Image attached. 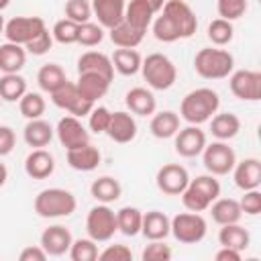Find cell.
<instances>
[{
  "label": "cell",
  "mask_w": 261,
  "mask_h": 261,
  "mask_svg": "<svg viewBox=\"0 0 261 261\" xmlns=\"http://www.w3.org/2000/svg\"><path fill=\"white\" fill-rule=\"evenodd\" d=\"M220 108V96L212 88H196L181 98L179 104V118L188 124H204L208 122Z\"/></svg>",
  "instance_id": "cell-1"
},
{
  "label": "cell",
  "mask_w": 261,
  "mask_h": 261,
  "mask_svg": "<svg viewBox=\"0 0 261 261\" xmlns=\"http://www.w3.org/2000/svg\"><path fill=\"white\" fill-rule=\"evenodd\" d=\"M194 69L204 80H224L234 69V57L220 47H204L194 57Z\"/></svg>",
  "instance_id": "cell-2"
},
{
  "label": "cell",
  "mask_w": 261,
  "mask_h": 261,
  "mask_svg": "<svg viewBox=\"0 0 261 261\" xmlns=\"http://www.w3.org/2000/svg\"><path fill=\"white\" fill-rule=\"evenodd\" d=\"M35 212L41 218H63L75 212L77 200L69 190L45 188L35 196Z\"/></svg>",
  "instance_id": "cell-3"
},
{
  "label": "cell",
  "mask_w": 261,
  "mask_h": 261,
  "mask_svg": "<svg viewBox=\"0 0 261 261\" xmlns=\"http://www.w3.org/2000/svg\"><path fill=\"white\" fill-rule=\"evenodd\" d=\"M141 73L151 90H169L177 80L175 63L163 53H151L141 63Z\"/></svg>",
  "instance_id": "cell-4"
},
{
  "label": "cell",
  "mask_w": 261,
  "mask_h": 261,
  "mask_svg": "<svg viewBox=\"0 0 261 261\" xmlns=\"http://www.w3.org/2000/svg\"><path fill=\"white\" fill-rule=\"evenodd\" d=\"M116 230V212L108 204L98 202L94 208H90L86 216V232L90 239H94L96 243H106L114 237Z\"/></svg>",
  "instance_id": "cell-5"
},
{
  "label": "cell",
  "mask_w": 261,
  "mask_h": 261,
  "mask_svg": "<svg viewBox=\"0 0 261 261\" xmlns=\"http://www.w3.org/2000/svg\"><path fill=\"white\" fill-rule=\"evenodd\" d=\"M208 232V224L200 212H179L171 218V234L184 245L200 243Z\"/></svg>",
  "instance_id": "cell-6"
},
{
  "label": "cell",
  "mask_w": 261,
  "mask_h": 261,
  "mask_svg": "<svg viewBox=\"0 0 261 261\" xmlns=\"http://www.w3.org/2000/svg\"><path fill=\"white\" fill-rule=\"evenodd\" d=\"M200 155H202V163H204L206 171L212 175H226L232 171V167L237 163V155H234L232 147H228L226 141L206 143V147Z\"/></svg>",
  "instance_id": "cell-7"
},
{
  "label": "cell",
  "mask_w": 261,
  "mask_h": 261,
  "mask_svg": "<svg viewBox=\"0 0 261 261\" xmlns=\"http://www.w3.org/2000/svg\"><path fill=\"white\" fill-rule=\"evenodd\" d=\"M159 12L167 16V20L177 31L179 39H190L198 29V18L190 8V4H186L184 0H165Z\"/></svg>",
  "instance_id": "cell-8"
},
{
  "label": "cell",
  "mask_w": 261,
  "mask_h": 261,
  "mask_svg": "<svg viewBox=\"0 0 261 261\" xmlns=\"http://www.w3.org/2000/svg\"><path fill=\"white\" fill-rule=\"evenodd\" d=\"M51 102L61 108V110H67L71 116H88L90 110L94 108V102L86 100L80 92H77V86L73 82H65L61 88H57L55 92H51Z\"/></svg>",
  "instance_id": "cell-9"
},
{
  "label": "cell",
  "mask_w": 261,
  "mask_h": 261,
  "mask_svg": "<svg viewBox=\"0 0 261 261\" xmlns=\"http://www.w3.org/2000/svg\"><path fill=\"white\" fill-rule=\"evenodd\" d=\"M228 88L234 98L243 102H257L261 98V73L255 69H232L228 75Z\"/></svg>",
  "instance_id": "cell-10"
},
{
  "label": "cell",
  "mask_w": 261,
  "mask_h": 261,
  "mask_svg": "<svg viewBox=\"0 0 261 261\" xmlns=\"http://www.w3.org/2000/svg\"><path fill=\"white\" fill-rule=\"evenodd\" d=\"M43 29H47V27H45V20L39 16H14L4 24V37H6V41L24 47Z\"/></svg>",
  "instance_id": "cell-11"
},
{
  "label": "cell",
  "mask_w": 261,
  "mask_h": 261,
  "mask_svg": "<svg viewBox=\"0 0 261 261\" xmlns=\"http://www.w3.org/2000/svg\"><path fill=\"white\" fill-rule=\"evenodd\" d=\"M155 184H157L159 192H163L167 196H181V192L190 184V173L179 163H165L157 169Z\"/></svg>",
  "instance_id": "cell-12"
},
{
  "label": "cell",
  "mask_w": 261,
  "mask_h": 261,
  "mask_svg": "<svg viewBox=\"0 0 261 261\" xmlns=\"http://www.w3.org/2000/svg\"><path fill=\"white\" fill-rule=\"evenodd\" d=\"M55 133H57V139H59L61 147H65V151L90 143V133L86 130V126L82 124V120L77 116H71V114L69 116H63L57 122Z\"/></svg>",
  "instance_id": "cell-13"
},
{
  "label": "cell",
  "mask_w": 261,
  "mask_h": 261,
  "mask_svg": "<svg viewBox=\"0 0 261 261\" xmlns=\"http://www.w3.org/2000/svg\"><path fill=\"white\" fill-rule=\"evenodd\" d=\"M206 143V133L196 124H188L175 133V151L181 157H198L204 151Z\"/></svg>",
  "instance_id": "cell-14"
},
{
  "label": "cell",
  "mask_w": 261,
  "mask_h": 261,
  "mask_svg": "<svg viewBox=\"0 0 261 261\" xmlns=\"http://www.w3.org/2000/svg\"><path fill=\"white\" fill-rule=\"evenodd\" d=\"M106 135L114 143H120V145L130 143L137 137V120H135V116L130 112H126V110L112 112L110 114L108 128H106Z\"/></svg>",
  "instance_id": "cell-15"
},
{
  "label": "cell",
  "mask_w": 261,
  "mask_h": 261,
  "mask_svg": "<svg viewBox=\"0 0 261 261\" xmlns=\"http://www.w3.org/2000/svg\"><path fill=\"white\" fill-rule=\"evenodd\" d=\"M232 179L234 186L243 192L257 190L261 186V161L257 157H247L243 161H237L232 167Z\"/></svg>",
  "instance_id": "cell-16"
},
{
  "label": "cell",
  "mask_w": 261,
  "mask_h": 261,
  "mask_svg": "<svg viewBox=\"0 0 261 261\" xmlns=\"http://www.w3.org/2000/svg\"><path fill=\"white\" fill-rule=\"evenodd\" d=\"M71 241H73V237H71L69 228H65L63 224H53L41 232V247L45 249V253L49 257L65 255L71 247Z\"/></svg>",
  "instance_id": "cell-17"
},
{
  "label": "cell",
  "mask_w": 261,
  "mask_h": 261,
  "mask_svg": "<svg viewBox=\"0 0 261 261\" xmlns=\"http://www.w3.org/2000/svg\"><path fill=\"white\" fill-rule=\"evenodd\" d=\"M126 0H92V16L102 29H112L124 20Z\"/></svg>",
  "instance_id": "cell-18"
},
{
  "label": "cell",
  "mask_w": 261,
  "mask_h": 261,
  "mask_svg": "<svg viewBox=\"0 0 261 261\" xmlns=\"http://www.w3.org/2000/svg\"><path fill=\"white\" fill-rule=\"evenodd\" d=\"M141 234L147 241H165L171 234V218L161 210H149L143 214Z\"/></svg>",
  "instance_id": "cell-19"
},
{
  "label": "cell",
  "mask_w": 261,
  "mask_h": 261,
  "mask_svg": "<svg viewBox=\"0 0 261 261\" xmlns=\"http://www.w3.org/2000/svg\"><path fill=\"white\" fill-rule=\"evenodd\" d=\"M24 171L31 179H47L55 171V157L45 149H33L24 159Z\"/></svg>",
  "instance_id": "cell-20"
},
{
  "label": "cell",
  "mask_w": 261,
  "mask_h": 261,
  "mask_svg": "<svg viewBox=\"0 0 261 261\" xmlns=\"http://www.w3.org/2000/svg\"><path fill=\"white\" fill-rule=\"evenodd\" d=\"M110 82H112V80H108V77H104V75H100V73L82 71V73L77 75L75 86H77V92H80L86 100H90V102L96 104V100H100V98L106 96V92H108V88H110Z\"/></svg>",
  "instance_id": "cell-21"
},
{
  "label": "cell",
  "mask_w": 261,
  "mask_h": 261,
  "mask_svg": "<svg viewBox=\"0 0 261 261\" xmlns=\"http://www.w3.org/2000/svg\"><path fill=\"white\" fill-rule=\"evenodd\" d=\"M65 157H67V165L75 171H94L102 161V155H100L98 147H94L92 143L69 149Z\"/></svg>",
  "instance_id": "cell-22"
},
{
  "label": "cell",
  "mask_w": 261,
  "mask_h": 261,
  "mask_svg": "<svg viewBox=\"0 0 261 261\" xmlns=\"http://www.w3.org/2000/svg\"><path fill=\"white\" fill-rule=\"evenodd\" d=\"M124 104L128 108L130 114H137V116H151L155 110H157V100L153 96L151 90L147 88H130L124 96Z\"/></svg>",
  "instance_id": "cell-23"
},
{
  "label": "cell",
  "mask_w": 261,
  "mask_h": 261,
  "mask_svg": "<svg viewBox=\"0 0 261 261\" xmlns=\"http://www.w3.org/2000/svg\"><path fill=\"white\" fill-rule=\"evenodd\" d=\"M82 71H92V73H100L108 80L114 77V65L112 59L100 51H86L80 55L77 59V73Z\"/></svg>",
  "instance_id": "cell-24"
},
{
  "label": "cell",
  "mask_w": 261,
  "mask_h": 261,
  "mask_svg": "<svg viewBox=\"0 0 261 261\" xmlns=\"http://www.w3.org/2000/svg\"><path fill=\"white\" fill-rule=\"evenodd\" d=\"M53 133H55V128H53L47 120H43V118H33V120H29V122L24 124V128H22V139H24V143H27L29 147L41 149V147H47V145L51 143Z\"/></svg>",
  "instance_id": "cell-25"
},
{
  "label": "cell",
  "mask_w": 261,
  "mask_h": 261,
  "mask_svg": "<svg viewBox=\"0 0 261 261\" xmlns=\"http://www.w3.org/2000/svg\"><path fill=\"white\" fill-rule=\"evenodd\" d=\"M149 130L155 139H171L175 137V133L179 130V114L173 110H161V112H153L151 122H149Z\"/></svg>",
  "instance_id": "cell-26"
},
{
  "label": "cell",
  "mask_w": 261,
  "mask_h": 261,
  "mask_svg": "<svg viewBox=\"0 0 261 261\" xmlns=\"http://www.w3.org/2000/svg\"><path fill=\"white\" fill-rule=\"evenodd\" d=\"M241 130V118L232 112H216L210 118V133L218 141H230Z\"/></svg>",
  "instance_id": "cell-27"
},
{
  "label": "cell",
  "mask_w": 261,
  "mask_h": 261,
  "mask_svg": "<svg viewBox=\"0 0 261 261\" xmlns=\"http://www.w3.org/2000/svg\"><path fill=\"white\" fill-rule=\"evenodd\" d=\"M27 63V49L16 43L0 45V71L2 73H18Z\"/></svg>",
  "instance_id": "cell-28"
},
{
  "label": "cell",
  "mask_w": 261,
  "mask_h": 261,
  "mask_svg": "<svg viewBox=\"0 0 261 261\" xmlns=\"http://www.w3.org/2000/svg\"><path fill=\"white\" fill-rule=\"evenodd\" d=\"M210 214H212V220L216 224H232V222H239L243 212H241V206H239V200L234 198H216L210 206Z\"/></svg>",
  "instance_id": "cell-29"
},
{
  "label": "cell",
  "mask_w": 261,
  "mask_h": 261,
  "mask_svg": "<svg viewBox=\"0 0 261 261\" xmlns=\"http://www.w3.org/2000/svg\"><path fill=\"white\" fill-rule=\"evenodd\" d=\"M145 33H147V31H141V29L128 24L126 20H122V22H118L116 27L108 29L110 41H112L116 47H120V49H135L137 45H141Z\"/></svg>",
  "instance_id": "cell-30"
},
{
  "label": "cell",
  "mask_w": 261,
  "mask_h": 261,
  "mask_svg": "<svg viewBox=\"0 0 261 261\" xmlns=\"http://www.w3.org/2000/svg\"><path fill=\"white\" fill-rule=\"evenodd\" d=\"M90 194L100 204H112L122 196V186L118 184V179H114L110 175H102V177L92 181Z\"/></svg>",
  "instance_id": "cell-31"
},
{
  "label": "cell",
  "mask_w": 261,
  "mask_h": 261,
  "mask_svg": "<svg viewBox=\"0 0 261 261\" xmlns=\"http://www.w3.org/2000/svg\"><path fill=\"white\" fill-rule=\"evenodd\" d=\"M218 243H220V247H230V249H237L243 253L251 243V234L239 222L222 224V228L218 230Z\"/></svg>",
  "instance_id": "cell-32"
},
{
  "label": "cell",
  "mask_w": 261,
  "mask_h": 261,
  "mask_svg": "<svg viewBox=\"0 0 261 261\" xmlns=\"http://www.w3.org/2000/svg\"><path fill=\"white\" fill-rule=\"evenodd\" d=\"M157 12L147 4V0H130L124 8V20L141 31H147Z\"/></svg>",
  "instance_id": "cell-33"
},
{
  "label": "cell",
  "mask_w": 261,
  "mask_h": 261,
  "mask_svg": "<svg viewBox=\"0 0 261 261\" xmlns=\"http://www.w3.org/2000/svg\"><path fill=\"white\" fill-rule=\"evenodd\" d=\"M112 65L114 69L120 73V75H135L141 71V63H143V57L137 49H114L112 53Z\"/></svg>",
  "instance_id": "cell-34"
},
{
  "label": "cell",
  "mask_w": 261,
  "mask_h": 261,
  "mask_svg": "<svg viewBox=\"0 0 261 261\" xmlns=\"http://www.w3.org/2000/svg\"><path fill=\"white\" fill-rule=\"evenodd\" d=\"M67 82V75L63 71V67L59 63H45L39 71H37V84L43 92L51 94L57 88H61Z\"/></svg>",
  "instance_id": "cell-35"
},
{
  "label": "cell",
  "mask_w": 261,
  "mask_h": 261,
  "mask_svg": "<svg viewBox=\"0 0 261 261\" xmlns=\"http://www.w3.org/2000/svg\"><path fill=\"white\" fill-rule=\"evenodd\" d=\"M27 94V80L20 73H2L0 98L2 102H18Z\"/></svg>",
  "instance_id": "cell-36"
},
{
  "label": "cell",
  "mask_w": 261,
  "mask_h": 261,
  "mask_svg": "<svg viewBox=\"0 0 261 261\" xmlns=\"http://www.w3.org/2000/svg\"><path fill=\"white\" fill-rule=\"evenodd\" d=\"M143 212L135 206H122L116 212V226L124 237H137L141 232Z\"/></svg>",
  "instance_id": "cell-37"
},
{
  "label": "cell",
  "mask_w": 261,
  "mask_h": 261,
  "mask_svg": "<svg viewBox=\"0 0 261 261\" xmlns=\"http://www.w3.org/2000/svg\"><path fill=\"white\" fill-rule=\"evenodd\" d=\"M45 98L39 94V92H27L20 100H18V110L20 114L27 118V120H33V118H41L45 114Z\"/></svg>",
  "instance_id": "cell-38"
},
{
  "label": "cell",
  "mask_w": 261,
  "mask_h": 261,
  "mask_svg": "<svg viewBox=\"0 0 261 261\" xmlns=\"http://www.w3.org/2000/svg\"><path fill=\"white\" fill-rule=\"evenodd\" d=\"M67 253L71 261H96L100 251H98L96 241L86 237V239H73Z\"/></svg>",
  "instance_id": "cell-39"
},
{
  "label": "cell",
  "mask_w": 261,
  "mask_h": 261,
  "mask_svg": "<svg viewBox=\"0 0 261 261\" xmlns=\"http://www.w3.org/2000/svg\"><path fill=\"white\" fill-rule=\"evenodd\" d=\"M234 37V27L230 20H224V18H214L210 24H208V39L212 41V45L216 47H224L232 41Z\"/></svg>",
  "instance_id": "cell-40"
},
{
  "label": "cell",
  "mask_w": 261,
  "mask_h": 261,
  "mask_svg": "<svg viewBox=\"0 0 261 261\" xmlns=\"http://www.w3.org/2000/svg\"><path fill=\"white\" fill-rule=\"evenodd\" d=\"M190 188H194L198 194H202L210 204L220 196V181L216 179V175L212 173H204V175H198L194 179H190L188 184Z\"/></svg>",
  "instance_id": "cell-41"
},
{
  "label": "cell",
  "mask_w": 261,
  "mask_h": 261,
  "mask_svg": "<svg viewBox=\"0 0 261 261\" xmlns=\"http://www.w3.org/2000/svg\"><path fill=\"white\" fill-rule=\"evenodd\" d=\"M77 31H80L77 22H73L69 18H61L53 24L51 35H53V41H57L61 45H73V43H77Z\"/></svg>",
  "instance_id": "cell-42"
},
{
  "label": "cell",
  "mask_w": 261,
  "mask_h": 261,
  "mask_svg": "<svg viewBox=\"0 0 261 261\" xmlns=\"http://www.w3.org/2000/svg\"><path fill=\"white\" fill-rule=\"evenodd\" d=\"M104 41V29L98 24V22H82L80 24V31H77V43L84 45V47H96Z\"/></svg>",
  "instance_id": "cell-43"
},
{
  "label": "cell",
  "mask_w": 261,
  "mask_h": 261,
  "mask_svg": "<svg viewBox=\"0 0 261 261\" xmlns=\"http://www.w3.org/2000/svg\"><path fill=\"white\" fill-rule=\"evenodd\" d=\"M65 18L82 24L92 18V2L88 0H67L65 2Z\"/></svg>",
  "instance_id": "cell-44"
},
{
  "label": "cell",
  "mask_w": 261,
  "mask_h": 261,
  "mask_svg": "<svg viewBox=\"0 0 261 261\" xmlns=\"http://www.w3.org/2000/svg\"><path fill=\"white\" fill-rule=\"evenodd\" d=\"M218 16L224 20H237L247 12V0H218L216 2Z\"/></svg>",
  "instance_id": "cell-45"
},
{
  "label": "cell",
  "mask_w": 261,
  "mask_h": 261,
  "mask_svg": "<svg viewBox=\"0 0 261 261\" xmlns=\"http://www.w3.org/2000/svg\"><path fill=\"white\" fill-rule=\"evenodd\" d=\"M171 255H173L171 247L165 245L163 241H149V245L141 253V259L143 261H169Z\"/></svg>",
  "instance_id": "cell-46"
},
{
  "label": "cell",
  "mask_w": 261,
  "mask_h": 261,
  "mask_svg": "<svg viewBox=\"0 0 261 261\" xmlns=\"http://www.w3.org/2000/svg\"><path fill=\"white\" fill-rule=\"evenodd\" d=\"M110 114L112 112L106 106H94L90 110V114H88V126H90V130L96 133V135L106 133L108 122H110Z\"/></svg>",
  "instance_id": "cell-47"
},
{
  "label": "cell",
  "mask_w": 261,
  "mask_h": 261,
  "mask_svg": "<svg viewBox=\"0 0 261 261\" xmlns=\"http://www.w3.org/2000/svg\"><path fill=\"white\" fill-rule=\"evenodd\" d=\"M51 47H53V35L49 33V29H43L33 41H29L24 45L27 53H31V55H45V53H49Z\"/></svg>",
  "instance_id": "cell-48"
},
{
  "label": "cell",
  "mask_w": 261,
  "mask_h": 261,
  "mask_svg": "<svg viewBox=\"0 0 261 261\" xmlns=\"http://www.w3.org/2000/svg\"><path fill=\"white\" fill-rule=\"evenodd\" d=\"M239 206H241V212L243 214L257 216L261 212V192H259V188L257 190L243 192V198L239 200Z\"/></svg>",
  "instance_id": "cell-49"
},
{
  "label": "cell",
  "mask_w": 261,
  "mask_h": 261,
  "mask_svg": "<svg viewBox=\"0 0 261 261\" xmlns=\"http://www.w3.org/2000/svg\"><path fill=\"white\" fill-rule=\"evenodd\" d=\"M100 261H130L133 251L126 245H108L104 251L98 253Z\"/></svg>",
  "instance_id": "cell-50"
},
{
  "label": "cell",
  "mask_w": 261,
  "mask_h": 261,
  "mask_svg": "<svg viewBox=\"0 0 261 261\" xmlns=\"http://www.w3.org/2000/svg\"><path fill=\"white\" fill-rule=\"evenodd\" d=\"M14 143H16L14 130L6 124H0V157H6L8 153H12Z\"/></svg>",
  "instance_id": "cell-51"
},
{
  "label": "cell",
  "mask_w": 261,
  "mask_h": 261,
  "mask_svg": "<svg viewBox=\"0 0 261 261\" xmlns=\"http://www.w3.org/2000/svg\"><path fill=\"white\" fill-rule=\"evenodd\" d=\"M49 255L45 253V249L41 245H29L18 253L20 261H45Z\"/></svg>",
  "instance_id": "cell-52"
},
{
  "label": "cell",
  "mask_w": 261,
  "mask_h": 261,
  "mask_svg": "<svg viewBox=\"0 0 261 261\" xmlns=\"http://www.w3.org/2000/svg\"><path fill=\"white\" fill-rule=\"evenodd\" d=\"M216 261H241V251L230 249V247H220L214 255Z\"/></svg>",
  "instance_id": "cell-53"
},
{
  "label": "cell",
  "mask_w": 261,
  "mask_h": 261,
  "mask_svg": "<svg viewBox=\"0 0 261 261\" xmlns=\"http://www.w3.org/2000/svg\"><path fill=\"white\" fill-rule=\"evenodd\" d=\"M6 179H8V169H6V165L0 161V188L6 184Z\"/></svg>",
  "instance_id": "cell-54"
},
{
  "label": "cell",
  "mask_w": 261,
  "mask_h": 261,
  "mask_svg": "<svg viewBox=\"0 0 261 261\" xmlns=\"http://www.w3.org/2000/svg\"><path fill=\"white\" fill-rule=\"evenodd\" d=\"M147 4L155 10V12H159L161 8H163V4H165V0H147Z\"/></svg>",
  "instance_id": "cell-55"
},
{
  "label": "cell",
  "mask_w": 261,
  "mask_h": 261,
  "mask_svg": "<svg viewBox=\"0 0 261 261\" xmlns=\"http://www.w3.org/2000/svg\"><path fill=\"white\" fill-rule=\"evenodd\" d=\"M8 4H10V0H0V12H2V10H4Z\"/></svg>",
  "instance_id": "cell-56"
},
{
  "label": "cell",
  "mask_w": 261,
  "mask_h": 261,
  "mask_svg": "<svg viewBox=\"0 0 261 261\" xmlns=\"http://www.w3.org/2000/svg\"><path fill=\"white\" fill-rule=\"evenodd\" d=\"M4 24H6V22H4V16L0 14V35H4Z\"/></svg>",
  "instance_id": "cell-57"
},
{
  "label": "cell",
  "mask_w": 261,
  "mask_h": 261,
  "mask_svg": "<svg viewBox=\"0 0 261 261\" xmlns=\"http://www.w3.org/2000/svg\"><path fill=\"white\" fill-rule=\"evenodd\" d=\"M0 104H2V98H0Z\"/></svg>",
  "instance_id": "cell-58"
}]
</instances>
